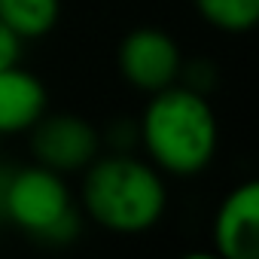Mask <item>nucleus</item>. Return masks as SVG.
<instances>
[{
	"label": "nucleus",
	"mask_w": 259,
	"mask_h": 259,
	"mask_svg": "<svg viewBox=\"0 0 259 259\" xmlns=\"http://www.w3.org/2000/svg\"><path fill=\"white\" fill-rule=\"evenodd\" d=\"M0 217L46 244H67L79 235V213L64 186V174L43 165L16 174L0 171Z\"/></svg>",
	"instance_id": "3"
},
{
	"label": "nucleus",
	"mask_w": 259,
	"mask_h": 259,
	"mask_svg": "<svg viewBox=\"0 0 259 259\" xmlns=\"http://www.w3.org/2000/svg\"><path fill=\"white\" fill-rule=\"evenodd\" d=\"M22 55V40L0 22V67H7V64H16Z\"/></svg>",
	"instance_id": "10"
},
{
	"label": "nucleus",
	"mask_w": 259,
	"mask_h": 259,
	"mask_svg": "<svg viewBox=\"0 0 259 259\" xmlns=\"http://www.w3.org/2000/svg\"><path fill=\"white\" fill-rule=\"evenodd\" d=\"M213 244L223 259H259V183L235 186L213 220Z\"/></svg>",
	"instance_id": "6"
},
{
	"label": "nucleus",
	"mask_w": 259,
	"mask_h": 259,
	"mask_svg": "<svg viewBox=\"0 0 259 259\" xmlns=\"http://www.w3.org/2000/svg\"><path fill=\"white\" fill-rule=\"evenodd\" d=\"M46 85L25 67H0V135H22L46 113Z\"/></svg>",
	"instance_id": "7"
},
{
	"label": "nucleus",
	"mask_w": 259,
	"mask_h": 259,
	"mask_svg": "<svg viewBox=\"0 0 259 259\" xmlns=\"http://www.w3.org/2000/svg\"><path fill=\"white\" fill-rule=\"evenodd\" d=\"M61 13V0H0V22L19 40L46 37Z\"/></svg>",
	"instance_id": "8"
},
{
	"label": "nucleus",
	"mask_w": 259,
	"mask_h": 259,
	"mask_svg": "<svg viewBox=\"0 0 259 259\" xmlns=\"http://www.w3.org/2000/svg\"><path fill=\"white\" fill-rule=\"evenodd\" d=\"M0 220H4V217H0Z\"/></svg>",
	"instance_id": "11"
},
{
	"label": "nucleus",
	"mask_w": 259,
	"mask_h": 259,
	"mask_svg": "<svg viewBox=\"0 0 259 259\" xmlns=\"http://www.w3.org/2000/svg\"><path fill=\"white\" fill-rule=\"evenodd\" d=\"M198 16L226 31V34H244L259 22V0H192Z\"/></svg>",
	"instance_id": "9"
},
{
	"label": "nucleus",
	"mask_w": 259,
	"mask_h": 259,
	"mask_svg": "<svg viewBox=\"0 0 259 259\" xmlns=\"http://www.w3.org/2000/svg\"><path fill=\"white\" fill-rule=\"evenodd\" d=\"M31 153L37 165L52 168L58 174H73L82 171L101 147V138L95 125L73 113H55V116H40V122L31 128Z\"/></svg>",
	"instance_id": "4"
},
{
	"label": "nucleus",
	"mask_w": 259,
	"mask_h": 259,
	"mask_svg": "<svg viewBox=\"0 0 259 259\" xmlns=\"http://www.w3.org/2000/svg\"><path fill=\"white\" fill-rule=\"evenodd\" d=\"M168 204V189L153 162H144L132 153H113L92 159L82 180V207L85 213L116 232L141 235L153 229Z\"/></svg>",
	"instance_id": "2"
},
{
	"label": "nucleus",
	"mask_w": 259,
	"mask_h": 259,
	"mask_svg": "<svg viewBox=\"0 0 259 259\" xmlns=\"http://www.w3.org/2000/svg\"><path fill=\"white\" fill-rule=\"evenodd\" d=\"M119 70L128 85L153 95L177 82L183 70V58L171 34L159 28H138L119 46Z\"/></svg>",
	"instance_id": "5"
},
{
	"label": "nucleus",
	"mask_w": 259,
	"mask_h": 259,
	"mask_svg": "<svg viewBox=\"0 0 259 259\" xmlns=\"http://www.w3.org/2000/svg\"><path fill=\"white\" fill-rule=\"evenodd\" d=\"M138 141L144 144L150 162L174 177H192L204 171L220 144V128L210 101L192 85H165L153 92Z\"/></svg>",
	"instance_id": "1"
}]
</instances>
